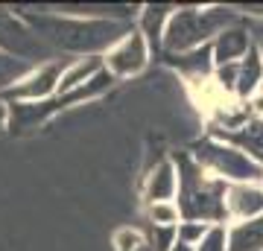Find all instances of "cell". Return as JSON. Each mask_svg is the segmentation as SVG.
<instances>
[{
  "label": "cell",
  "mask_w": 263,
  "mask_h": 251,
  "mask_svg": "<svg viewBox=\"0 0 263 251\" xmlns=\"http://www.w3.org/2000/svg\"><path fill=\"white\" fill-rule=\"evenodd\" d=\"M38 38L56 53H73L79 59L105 56L123 35H129V21L111 18H70L59 12H21Z\"/></svg>",
  "instance_id": "cell-1"
},
{
  "label": "cell",
  "mask_w": 263,
  "mask_h": 251,
  "mask_svg": "<svg viewBox=\"0 0 263 251\" xmlns=\"http://www.w3.org/2000/svg\"><path fill=\"white\" fill-rule=\"evenodd\" d=\"M179 169V210L181 219L222 225L226 219V181L214 178L193 161V155L173 158Z\"/></svg>",
  "instance_id": "cell-2"
},
{
  "label": "cell",
  "mask_w": 263,
  "mask_h": 251,
  "mask_svg": "<svg viewBox=\"0 0 263 251\" xmlns=\"http://www.w3.org/2000/svg\"><path fill=\"white\" fill-rule=\"evenodd\" d=\"M234 24H237V15L231 9H222V6L173 9L167 29H164V38H161V50L167 56H181V53H190V50L211 47L222 29L234 27Z\"/></svg>",
  "instance_id": "cell-3"
},
{
  "label": "cell",
  "mask_w": 263,
  "mask_h": 251,
  "mask_svg": "<svg viewBox=\"0 0 263 251\" xmlns=\"http://www.w3.org/2000/svg\"><path fill=\"white\" fill-rule=\"evenodd\" d=\"M193 161L226 184H263V167L219 138H205L193 146Z\"/></svg>",
  "instance_id": "cell-4"
},
{
  "label": "cell",
  "mask_w": 263,
  "mask_h": 251,
  "mask_svg": "<svg viewBox=\"0 0 263 251\" xmlns=\"http://www.w3.org/2000/svg\"><path fill=\"white\" fill-rule=\"evenodd\" d=\"M0 53L24 59L29 65H44V62H53L56 59L53 50L27 24V18L21 12L6 9V6H0Z\"/></svg>",
  "instance_id": "cell-5"
},
{
  "label": "cell",
  "mask_w": 263,
  "mask_h": 251,
  "mask_svg": "<svg viewBox=\"0 0 263 251\" xmlns=\"http://www.w3.org/2000/svg\"><path fill=\"white\" fill-rule=\"evenodd\" d=\"M65 65L67 62H62V59L35 65L12 91L3 93V100L6 103H47V100H53L59 93V85H62Z\"/></svg>",
  "instance_id": "cell-6"
},
{
  "label": "cell",
  "mask_w": 263,
  "mask_h": 251,
  "mask_svg": "<svg viewBox=\"0 0 263 251\" xmlns=\"http://www.w3.org/2000/svg\"><path fill=\"white\" fill-rule=\"evenodd\" d=\"M149 44H146V38L138 32V29H132L129 35H123L117 44L108 50L103 56L105 62V70L114 76V79H129V76H138L143 67L149 65Z\"/></svg>",
  "instance_id": "cell-7"
},
{
  "label": "cell",
  "mask_w": 263,
  "mask_h": 251,
  "mask_svg": "<svg viewBox=\"0 0 263 251\" xmlns=\"http://www.w3.org/2000/svg\"><path fill=\"white\" fill-rule=\"evenodd\" d=\"M252 35H249V29L234 24V27L222 29L219 35L214 38V44H211V56H214V67H226V65H237V62H243L249 53H252Z\"/></svg>",
  "instance_id": "cell-8"
},
{
  "label": "cell",
  "mask_w": 263,
  "mask_h": 251,
  "mask_svg": "<svg viewBox=\"0 0 263 251\" xmlns=\"http://www.w3.org/2000/svg\"><path fill=\"white\" fill-rule=\"evenodd\" d=\"M263 216V184H228L226 187V219L246 222Z\"/></svg>",
  "instance_id": "cell-9"
},
{
  "label": "cell",
  "mask_w": 263,
  "mask_h": 251,
  "mask_svg": "<svg viewBox=\"0 0 263 251\" xmlns=\"http://www.w3.org/2000/svg\"><path fill=\"white\" fill-rule=\"evenodd\" d=\"M176 196H179V169H176L173 158H167L146 176L143 199H146V205H155V202H176Z\"/></svg>",
  "instance_id": "cell-10"
},
{
  "label": "cell",
  "mask_w": 263,
  "mask_h": 251,
  "mask_svg": "<svg viewBox=\"0 0 263 251\" xmlns=\"http://www.w3.org/2000/svg\"><path fill=\"white\" fill-rule=\"evenodd\" d=\"M214 138L226 140L231 146H237L243 155L254 161V164H260L263 167V120L260 117H252V120H246L240 129L234 131H226V134H214Z\"/></svg>",
  "instance_id": "cell-11"
},
{
  "label": "cell",
  "mask_w": 263,
  "mask_h": 251,
  "mask_svg": "<svg viewBox=\"0 0 263 251\" xmlns=\"http://www.w3.org/2000/svg\"><path fill=\"white\" fill-rule=\"evenodd\" d=\"M263 85V59L257 53V47H252V53L237 62V82H234V100L249 103Z\"/></svg>",
  "instance_id": "cell-12"
},
{
  "label": "cell",
  "mask_w": 263,
  "mask_h": 251,
  "mask_svg": "<svg viewBox=\"0 0 263 251\" xmlns=\"http://www.w3.org/2000/svg\"><path fill=\"white\" fill-rule=\"evenodd\" d=\"M105 70V62L103 56H88V59H70L65 65V73H62V85H59V93H70L76 88H82L85 82H91L97 73H103Z\"/></svg>",
  "instance_id": "cell-13"
},
{
  "label": "cell",
  "mask_w": 263,
  "mask_h": 251,
  "mask_svg": "<svg viewBox=\"0 0 263 251\" xmlns=\"http://www.w3.org/2000/svg\"><path fill=\"white\" fill-rule=\"evenodd\" d=\"M167 62L173 67H179L190 82H208V79L214 76V70H216L214 56H211V47L190 50V53H181V56H167Z\"/></svg>",
  "instance_id": "cell-14"
},
{
  "label": "cell",
  "mask_w": 263,
  "mask_h": 251,
  "mask_svg": "<svg viewBox=\"0 0 263 251\" xmlns=\"http://www.w3.org/2000/svg\"><path fill=\"white\" fill-rule=\"evenodd\" d=\"M228 251H263V216L228 228Z\"/></svg>",
  "instance_id": "cell-15"
},
{
  "label": "cell",
  "mask_w": 263,
  "mask_h": 251,
  "mask_svg": "<svg viewBox=\"0 0 263 251\" xmlns=\"http://www.w3.org/2000/svg\"><path fill=\"white\" fill-rule=\"evenodd\" d=\"M170 15H173L170 6H143L141 9V15H138V32L146 38L149 50H158L161 47V38H164Z\"/></svg>",
  "instance_id": "cell-16"
},
{
  "label": "cell",
  "mask_w": 263,
  "mask_h": 251,
  "mask_svg": "<svg viewBox=\"0 0 263 251\" xmlns=\"http://www.w3.org/2000/svg\"><path fill=\"white\" fill-rule=\"evenodd\" d=\"M32 67L35 65H29L24 59H15V56H9V53H0V96L6 91H12Z\"/></svg>",
  "instance_id": "cell-17"
},
{
  "label": "cell",
  "mask_w": 263,
  "mask_h": 251,
  "mask_svg": "<svg viewBox=\"0 0 263 251\" xmlns=\"http://www.w3.org/2000/svg\"><path fill=\"white\" fill-rule=\"evenodd\" d=\"M146 216H149L152 228H179V222H181L179 202H155V205H146Z\"/></svg>",
  "instance_id": "cell-18"
},
{
  "label": "cell",
  "mask_w": 263,
  "mask_h": 251,
  "mask_svg": "<svg viewBox=\"0 0 263 251\" xmlns=\"http://www.w3.org/2000/svg\"><path fill=\"white\" fill-rule=\"evenodd\" d=\"M208 228H211L208 222H193V219H181L179 228H176V240L184 242V245H193V248H196L199 242H202V237L208 234Z\"/></svg>",
  "instance_id": "cell-19"
},
{
  "label": "cell",
  "mask_w": 263,
  "mask_h": 251,
  "mask_svg": "<svg viewBox=\"0 0 263 251\" xmlns=\"http://www.w3.org/2000/svg\"><path fill=\"white\" fill-rule=\"evenodd\" d=\"M196 251H228V228L222 225H211L208 234L202 237V242L196 245Z\"/></svg>",
  "instance_id": "cell-20"
},
{
  "label": "cell",
  "mask_w": 263,
  "mask_h": 251,
  "mask_svg": "<svg viewBox=\"0 0 263 251\" xmlns=\"http://www.w3.org/2000/svg\"><path fill=\"white\" fill-rule=\"evenodd\" d=\"M141 245H143V237L135 228H123V231L114 234V248L117 251H138Z\"/></svg>",
  "instance_id": "cell-21"
},
{
  "label": "cell",
  "mask_w": 263,
  "mask_h": 251,
  "mask_svg": "<svg viewBox=\"0 0 263 251\" xmlns=\"http://www.w3.org/2000/svg\"><path fill=\"white\" fill-rule=\"evenodd\" d=\"M152 242L155 251H170L176 245V228H152Z\"/></svg>",
  "instance_id": "cell-22"
},
{
  "label": "cell",
  "mask_w": 263,
  "mask_h": 251,
  "mask_svg": "<svg viewBox=\"0 0 263 251\" xmlns=\"http://www.w3.org/2000/svg\"><path fill=\"white\" fill-rule=\"evenodd\" d=\"M249 111H252L254 117H260V120H263V91H257L252 100H249Z\"/></svg>",
  "instance_id": "cell-23"
},
{
  "label": "cell",
  "mask_w": 263,
  "mask_h": 251,
  "mask_svg": "<svg viewBox=\"0 0 263 251\" xmlns=\"http://www.w3.org/2000/svg\"><path fill=\"white\" fill-rule=\"evenodd\" d=\"M9 129V103L0 96V131Z\"/></svg>",
  "instance_id": "cell-24"
},
{
  "label": "cell",
  "mask_w": 263,
  "mask_h": 251,
  "mask_svg": "<svg viewBox=\"0 0 263 251\" xmlns=\"http://www.w3.org/2000/svg\"><path fill=\"white\" fill-rule=\"evenodd\" d=\"M170 251H196V248H193V245H184V242H179V240H176V245H173Z\"/></svg>",
  "instance_id": "cell-25"
},
{
  "label": "cell",
  "mask_w": 263,
  "mask_h": 251,
  "mask_svg": "<svg viewBox=\"0 0 263 251\" xmlns=\"http://www.w3.org/2000/svg\"><path fill=\"white\" fill-rule=\"evenodd\" d=\"M257 53H260V59H263V38L257 41Z\"/></svg>",
  "instance_id": "cell-26"
},
{
  "label": "cell",
  "mask_w": 263,
  "mask_h": 251,
  "mask_svg": "<svg viewBox=\"0 0 263 251\" xmlns=\"http://www.w3.org/2000/svg\"><path fill=\"white\" fill-rule=\"evenodd\" d=\"M260 91H263V85H260Z\"/></svg>",
  "instance_id": "cell-27"
}]
</instances>
